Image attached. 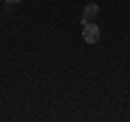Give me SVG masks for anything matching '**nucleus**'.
Listing matches in <instances>:
<instances>
[{
  "label": "nucleus",
  "instance_id": "obj_3",
  "mask_svg": "<svg viewBox=\"0 0 130 122\" xmlns=\"http://www.w3.org/2000/svg\"><path fill=\"white\" fill-rule=\"evenodd\" d=\"M7 5H18V2H22V0H5Z\"/></svg>",
  "mask_w": 130,
  "mask_h": 122
},
{
  "label": "nucleus",
  "instance_id": "obj_1",
  "mask_svg": "<svg viewBox=\"0 0 130 122\" xmlns=\"http://www.w3.org/2000/svg\"><path fill=\"white\" fill-rule=\"evenodd\" d=\"M83 39L87 44H98L100 42V26L93 24V22L83 24Z\"/></svg>",
  "mask_w": 130,
  "mask_h": 122
},
{
  "label": "nucleus",
  "instance_id": "obj_2",
  "mask_svg": "<svg viewBox=\"0 0 130 122\" xmlns=\"http://www.w3.org/2000/svg\"><path fill=\"white\" fill-rule=\"evenodd\" d=\"M98 13H100V7L98 5H87L83 9V15H80V24H87V22H91V20H95L98 18Z\"/></svg>",
  "mask_w": 130,
  "mask_h": 122
}]
</instances>
